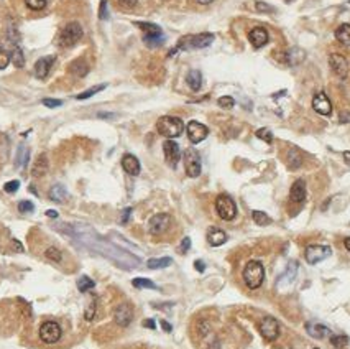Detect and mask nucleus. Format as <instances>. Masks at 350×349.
<instances>
[{
	"mask_svg": "<svg viewBox=\"0 0 350 349\" xmlns=\"http://www.w3.org/2000/svg\"><path fill=\"white\" fill-rule=\"evenodd\" d=\"M66 229H69L68 232L74 238H77V240H81L86 247H89L91 251L97 252L104 257H107L109 260L114 262L115 265L122 267L125 270L128 269H135L140 265V259L128 252L122 251V249L115 247L114 244L107 242L106 239L99 238L95 232L87 226H79V224H73V226H64Z\"/></svg>",
	"mask_w": 350,
	"mask_h": 349,
	"instance_id": "f257e3e1",
	"label": "nucleus"
},
{
	"mask_svg": "<svg viewBox=\"0 0 350 349\" xmlns=\"http://www.w3.org/2000/svg\"><path fill=\"white\" fill-rule=\"evenodd\" d=\"M156 130L158 134L166 137V139H174V137H179L183 134L184 122L179 117H174V115H163V117L158 119Z\"/></svg>",
	"mask_w": 350,
	"mask_h": 349,
	"instance_id": "f03ea898",
	"label": "nucleus"
},
{
	"mask_svg": "<svg viewBox=\"0 0 350 349\" xmlns=\"http://www.w3.org/2000/svg\"><path fill=\"white\" fill-rule=\"evenodd\" d=\"M265 280V269L263 265L258 260H250L247 262L243 269V282L250 290H257L260 288L261 284Z\"/></svg>",
	"mask_w": 350,
	"mask_h": 349,
	"instance_id": "7ed1b4c3",
	"label": "nucleus"
},
{
	"mask_svg": "<svg viewBox=\"0 0 350 349\" xmlns=\"http://www.w3.org/2000/svg\"><path fill=\"white\" fill-rule=\"evenodd\" d=\"M82 35H84V32H82L81 23L71 22L61 28L60 35H58V45L61 48H71L82 38Z\"/></svg>",
	"mask_w": 350,
	"mask_h": 349,
	"instance_id": "20e7f679",
	"label": "nucleus"
},
{
	"mask_svg": "<svg viewBox=\"0 0 350 349\" xmlns=\"http://www.w3.org/2000/svg\"><path fill=\"white\" fill-rule=\"evenodd\" d=\"M214 41V35L212 33H199V35H193V36H184L181 41L178 43V47L169 53V56L174 55L178 49H201V48H207L209 45Z\"/></svg>",
	"mask_w": 350,
	"mask_h": 349,
	"instance_id": "39448f33",
	"label": "nucleus"
},
{
	"mask_svg": "<svg viewBox=\"0 0 350 349\" xmlns=\"http://www.w3.org/2000/svg\"><path fill=\"white\" fill-rule=\"evenodd\" d=\"M137 27L141 28L143 30V41L145 45L150 48H156V47H161V45L165 43V33L161 30L158 25L155 23H145V22H138L135 23Z\"/></svg>",
	"mask_w": 350,
	"mask_h": 349,
	"instance_id": "423d86ee",
	"label": "nucleus"
},
{
	"mask_svg": "<svg viewBox=\"0 0 350 349\" xmlns=\"http://www.w3.org/2000/svg\"><path fill=\"white\" fill-rule=\"evenodd\" d=\"M215 209L220 219L224 221H232L237 216V205L228 194H219L215 199Z\"/></svg>",
	"mask_w": 350,
	"mask_h": 349,
	"instance_id": "0eeeda50",
	"label": "nucleus"
},
{
	"mask_svg": "<svg viewBox=\"0 0 350 349\" xmlns=\"http://www.w3.org/2000/svg\"><path fill=\"white\" fill-rule=\"evenodd\" d=\"M183 160H184V168H186L187 176L198 178L199 174H201L202 163H201V157H199L198 150H194V148H187V150H184Z\"/></svg>",
	"mask_w": 350,
	"mask_h": 349,
	"instance_id": "6e6552de",
	"label": "nucleus"
},
{
	"mask_svg": "<svg viewBox=\"0 0 350 349\" xmlns=\"http://www.w3.org/2000/svg\"><path fill=\"white\" fill-rule=\"evenodd\" d=\"M38 334H40V339L43 343L55 344V343H58L61 339L62 330H61V326L58 325L56 321H45V323H41Z\"/></svg>",
	"mask_w": 350,
	"mask_h": 349,
	"instance_id": "1a4fd4ad",
	"label": "nucleus"
},
{
	"mask_svg": "<svg viewBox=\"0 0 350 349\" xmlns=\"http://www.w3.org/2000/svg\"><path fill=\"white\" fill-rule=\"evenodd\" d=\"M331 255H332V249L329 246H318V244H314V246H307L306 251H304V257H306L307 264L311 265L319 264V262L326 260L327 257Z\"/></svg>",
	"mask_w": 350,
	"mask_h": 349,
	"instance_id": "9d476101",
	"label": "nucleus"
},
{
	"mask_svg": "<svg viewBox=\"0 0 350 349\" xmlns=\"http://www.w3.org/2000/svg\"><path fill=\"white\" fill-rule=\"evenodd\" d=\"M258 330H260V334L263 336L265 339H268V341H274V339L280 336V323H278L276 318L266 317L260 321Z\"/></svg>",
	"mask_w": 350,
	"mask_h": 349,
	"instance_id": "9b49d317",
	"label": "nucleus"
},
{
	"mask_svg": "<svg viewBox=\"0 0 350 349\" xmlns=\"http://www.w3.org/2000/svg\"><path fill=\"white\" fill-rule=\"evenodd\" d=\"M169 226H171V216L166 213H160V214H155L152 219H150L148 231H150V234H153V236H160L168 231Z\"/></svg>",
	"mask_w": 350,
	"mask_h": 349,
	"instance_id": "f8f14e48",
	"label": "nucleus"
},
{
	"mask_svg": "<svg viewBox=\"0 0 350 349\" xmlns=\"http://www.w3.org/2000/svg\"><path fill=\"white\" fill-rule=\"evenodd\" d=\"M186 132L191 143H201L202 140L209 135V128L204 126V124L198 122V120H191L186 126Z\"/></svg>",
	"mask_w": 350,
	"mask_h": 349,
	"instance_id": "ddd939ff",
	"label": "nucleus"
},
{
	"mask_svg": "<svg viewBox=\"0 0 350 349\" xmlns=\"http://www.w3.org/2000/svg\"><path fill=\"white\" fill-rule=\"evenodd\" d=\"M329 64H331L332 71L339 78L345 79V78L349 76V61L345 56L339 55V53H332V55L329 56Z\"/></svg>",
	"mask_w": 350,
	"mask_h": 349,
	"instance_id": "4468645a",
	"label": "nucleus"
},
{
	"mask_svg": "<svg viewBox=\"0 0 350 349\" xmlns=\"http://www.w3.org/2000/svg\"><path fill=\"white\" fill-rule=\"evenodd\" d=\"M163 153H165V160L166 163L171 168H174L178 165V161L181 160V150H179V145L174 140H166L163 143Z\"/></svg>",
	"mask_w": 350,
	"mask_h": 349,
	"instance_id": "2eb2a0df",
	"label": "nucleus"
},
{
	"mask_svg": "<svg viewBox=\"0 0 350 349\" xmlns=\"http://www.w3.org/2000/svg\"><path fill=\"white\" fill-rule=\"evenodd\" d=\"M114 319L119 326L127 328L133 319V308L128 305V303H122V305H119L114 311Z\"/></svg>",
	"mask_w": 350,
	"mask_h": 349,
	"instance_id": "dca6fc26",
	"label": "nucleus"
},
{
	"mask_svg": "<svg viewBox=\"0 0 350 349\" xmlns=\"http://www.w3.org/2000/svg\"><path fill=\"white\" fill-rule=\"evenodd\" d=\"M268 40H270V35L263 27H255L248 32V41L252 43V47L255 49L263 48L265 45L268 43Z\"/></svg>",
	"mask_w": 350,
	"mask_h": 349,
	"instance_id": "f3484780",
	"label": "nucleus"
},
{
	"mask_svg": "<svg viewBox=\"0 0 350 349\" xmlns=\"http://www.w3.org/2000/svg\"><path fill=\"white\" fill-rule=\"evenodd\" d=\"M312 109L320 115H331L332 114V104L329 101L326 93H318L312 97Z\"/></svg>",
	"mask_w": 350,
	"mask_h": 349,
	"instance_id": "a211bd4d",
	"label": "nucleus"
},
{
	"mask_svg": "<svg viewBox=\"0 0 350 349\" xmlns=\"http://www.w3.org/2000/svg\"><path fill=\"white\" fill-rule=\"evenodd\" d=\"M55 60H56L55 56H43V58H40V60L36 61V64H35V76L40 78V79H45V78L49 74V71H51Z\"/></svg>",
	"mask_w": 350,
	"mask_h": 349,
	"instance_id": "6ab92c4d",
	"label": "nucleus"
},
{
	"mask_svg": "<svg viewBox=\"0 0 350 349\" xmlns=\"http://www.w3.org/2000/svg\"><path fill=\"white\" fill-rule=\"evenodd\" d=\"M122 168L125 170V173L132 174V176H137V174H140V161L137 159L135 155H132V153H125L122 157Z\"/></svg>",
	"mask_w": 350,
	"mask_h": 349,
	"instance_id": "aec40b11",
	"label": "nucleus"
},
{
	"mask_svg": "<svg viewBox=\"0 0 350 349\" xmlns=\"http://www.w3.org/2000/svg\"><path fill=\"white\" fill-rule=\"evenodd\" d=\"M306 196H307V190H306V183L304 180H298L293 183V186H291V191H289V198L293 203H304L306 201Z\"/></svg>",
	"mask_w": 350,
	"mask_h": 349,
	"instance_id": "412c9836",
	"label": "nucleus"
},
{
	"mask_svg": "<svg viewBox=\"0 0 350 349\" xmlns=\"http://www.w3.org/2000/svg\"><path fill=\"white\" fill-rule=\"evenodd\" d=\"M304 328H306V331L309 333V336H312V338H316V339H324V338H327V336L332 334L331 330H329L327 326L320 325V323L311 321V323H306Z\"/></svg>",
	"mask_w": 350,
	"mask_h": 349,
	"instance_id": "4be33fe9",
	"label": "nucleus"
},
{
	"mask_svg": "<svg viewBox=\"0 0 350 349\" xmlns=\"http://www.w3.org/2000/svg\"><path fill=\"white\" fill-rule=\"evenodd\" d=\"M207 242H209L212 247H219L227 242V234L222 229H219V227H211V229L207 231Z\"/></svg>",
	"mask_w": 350,
	"mask_h": 349,
	"instance_id": "5701e85b",
	"label": "nucleus"
},
{
	"mask_svg": "<svg viewBox=\"0 0 350 349\" xmlns=\"http://www.w3.org/2000/svg\"><path fill=\"white\" fill-rule=\"evenodd\" d=\"M49 168V161H48V157L45 155V153H41V155L36 159L35 165H33V170H31V174L35 178H41L45 176Z\"/></svg>",
	"mask_w": 350,
	"mask_h": 349,
	"instance_id": "b1692460",
	"label": "nucleus"
},
{
	"mask_svg": "<svg viewBox=\"0 0 350 349\" xmlns=\"http://www.w3.org/2000/svg\"><path fill=\"white\" fill-rule=\"evenodd\" d=\"M68 71L73 74L74 78H84L87 73H89V64H87L86 60H76L69 64Z\"/></svg>",
	"mask_w": 350,
	"mask_h": 349,
	"instance_id": "393cba45",
	"label": "nucleus"
},
{
	"mask_svg": "<svg viewBox=\"0 0 350 349\" xmlns=\"http://www.w3.org/2000/svg\"><path fill=\"white\" fill-rule=\"evenodd\" d=\"M286 61H288L289 66H296V64H301L304 60H306V53L299 48H293L289 51H286Z\"/></svg>",
	"mask_w": 350,
	"mask_h": 349,
	"instance_id": "a878e982",
	"label": "nucleus"
},
{
	"mask_svg": "<svg viewBox=\"0 0 350 349\" xmlns=\"http://www.w3.org/2000/svg\"><path fill=\"white\" fill-rule=\"evenodd\" d=\"M187 84L193 91H199L202 86V74L199 69H191L189 73H187V78H186Z\"/></svg>",
	"mask_w": 350,
	"mask_h": 349,
	"instance_id": "bb28decb",
	"label": "nucleus"
},
{
	"mask_svg": "<svg viewBox=\"0 0 350 349\" xmlns=\"http://www.w3.org/2000/svg\"><path fill=\"white\" fill-rule=\"evenodd\" d=\"M335 40L339 41V43L345 45V47H350V25L349 23H344L337 28L335 30Z\"/></svg>",
	"mask_w": 350,
	"mask_h": 349,
	"instance_id": "cd10ccee",
	"label": "nucleus"
},
{
	"mask_svg": "<svg viewBox=\"0 0 350 349\" xmlns=\"http://www.w3.org/2000/svg\"><path fill=\"white\" fill-rule=\"evenodd\" d=\"M66 198H68V191L62 185H55L51 190H49V199L55 203H62L66 201Z\"/></svg>",
	"mask_w": 350,
	"mask_h": 349,
	"instance_id": "c85d7f7f",
	"label": "nucleus"
},
{
	"mask_svg": "<svg viewBox=\"0 0 350 349\" xmlns=\"http://www.w3.org/2000/svg\"><path fill=\"white\" fill-rule=\"evenodd\" d=\"M286 163H288V167L291 170L299 168V167H301V163H303L301 153H299L298 150H294V148H291V150L288 152V157H286Z\"/></svg>",
	"mask_w": 350,
	"mask_h": 349,
	"instance_id": "c756f323",
	"label": "nucleus"
},
{
	"mask_svg": "<svg viewBox=\"0 0 350 349\" xmlns=\"http://www.w3.org/2000/svg\"><path fill=\"white\" fill-rule=\"evenodd\" d=\"M171 264H173L171 257H160V259H150V260L147 262V267L152 269V270H156V269L169 267Z\"/></svg>",
	"mask_w": 350,
	"mask_h": 349,
	"instance_id": "7c9ffc66",
	"label": "nucleus"
},
{
	"mask_svg": "<svg viewBox=\"0 0 350 349\" xmlns=\"http://www.w3.org/2000/svg\"><path fill=\"white\" fill-rule=\"evenodd\" d=\"M94 286H95V282H94L91 277H87V275H82V277L77 280V288H79V292H82V293H86V292H89V290H92Z\"/></svg>",
	"mask_w": 350,
	"mask_h": 349,
	"instance_id": "2f4dec72",
	"label": "nucleus"
},
{
	"mask_svg": "<svg viewBox=\"0 0 350 349\" xmlns=\"http://www.w3.org/2000/svg\"><path fill=\"white\" fill-rule=\"evenodd\" d=\"M10 60L14 61V64L16 66V68H23V64H25V56H23V51L20 49L18 47H14V49H12V53H10Z\"/></svg>",
	"mask_w": 350,
	"mask_h": 349,
	"instance_id": "473e14b6",
	"label": "nucleus"
},
{
	"mask_svg": "<svg viewBox=\"0 0 350 349\" xmlns=\"http://www.w3.org/2000/svg\"><path fill=\"white\" fill-rule=\"evenodd\" d=\"M132 285L135 286V288H148V290H158V286L153 284L152 280H148V278H133L132 280Z\"/></svg>",
	"mask_w": 350,
	"mask_h": 349,
	"instance_id": "72a5a7b5",
	"label": "nucleus"
},
{
	"mask_svg": "<svg viewBox=\"0 0 350 349\" xmlns=\"http://www.w3.org/2000/svg\"><path fill=\"white\" fill-rule=\"evenodd\" d=\"M107 87V84H99V86H94V87H91V89H87L86 93H81V94H77L76 95V99H79V101H84V99H89V97H92L94 94H97V93H101V91H104Z\"/></svg>",
	"mask_w": 350,
	"mask_h": 349,
	"instance_id": "f704fd0d",
	"label": "nucleus"
},
{
	"mask_svg": "<svg viewBox=\"0 0 350 349\" xmlns=\"http://www.w3.org/2000/svg\"><path fill=\"white\" fill-rule=\"evenodd\" d=\"M252 218H253V221L258 224V226H268V224L272 222L270 216L266 214V213H263V211H253Z\"/></svg>",
	"mask_w": 350,
	"mask_h": 349,
	"instance_id": "c9c22d12",
	"label": "nucleus"
},
{
	"mask_svg": "<svg viewBox=\"0 0 350 349\" xmlns=\"http://www.w3.org/2000/svg\"><path fill=\"white\" fill-rule=\"evenodd\" d=\"M45 257H46L48 260H53V262H61L62 260V252L60 251L58 247H48L46 252H45Z\"/></svg>",
	"mask_w": 350,
	"mask_h": 349,
	"instance_id": "e433bc0d",
	"label": "nucleus"
},
{
	"mask_svg": "<svg viewBox=\"0 0 350 349\" xmlns=\"http://www.w3.org/2000/svg\"><path fill=\"white\" fill-rule=\"evenodd\" d=\"M331 343H332V346L337 349H344L349 344V338L344 334H335V336H331Z\"/></svg>",
	"mask_w": 350,
	"mask_h": 349,
	"instance_id": "4c0bfd02",
	"label": "nucleus"
},
{
	"mask_svg": "<svg viewBox=\"0 0 350 349\" xmlns=\"http://www.w3.org/2000/svg\"><path fill=\"white\" fill-rule=\"evenodd\" d=\"M25 3H27V7L30 8V10L40 12V10H43V8L46 7L48 0H25Z\"/></svg>",
	"mask_w": 350,
	"mask_h": 349,
	"instance_id": "58836bf2",
	"label": "nucleus"
},
{
	"mask_svg": "<svg viewBox=\"0 0 350 349\" xmlns=\"http://www.w3.org/2000/svg\"><path fill=\"white\" fill-rule=\"evenodd\" d=\"M27 161H28V150L25 148V145H20L18 153H16V165L22 167V165H27Z\"/></svg>",
	"mask_w": 350,
	"mask_h": 349,
	"instance_id": "ea45409f",
	"label": "nucleus"
},
{
	"mask_svg": "<svg viewBox=\"0 0 350 349\" xmlns=\"http://www.w3.org/2000/svg\"><path fill=\"white\" fill-rule=\"evenodd\" d=\"M257 137H258V139H261V140H263V142H266V143H272V142H273V134L270 132V128H266V127L258 128V130H257Z\"/></svg>",
	"mask_w": 350,
	"mask_h": 349,
	"instance_id": "a19ab883",
	"label": "nucleus"
},
{
	"mask_svg": "<svg viewBox=\"0 0 350 349\" xmlns=\"http://www.w3.org/2000/svg\"><path fill=\"white\" fill-rule=\"evenodd\" d=\"M95 311H97V301L92 300L89 305H87L86 313H84V318L87 319V321H92L94 317H95Z\"/></svg>",
	"mask_w": 350,
	"mask_h": 349,
	"instance_id": "79ce46f5",
	"label": "nucleus"
},
{
	"mask_svg": "<svg viewBox=\"0 0 350 349\" xmlns=\"http://www.w3.org/2000/svg\"><path fill=\"white\" fill-rule=\"evenodd\" d=\"M217 104L220 107H224V109H232L235 101H233V97H230V95H222V97H219Z\"/></svg>",
	"mask_w": 350,
	"mask_h": 349,
	"instance_id": "37998d69",
	"label": "nucleus"
},
{
	"mask_svg": "<svg viewBox=\"0 0 350 349\" xmlns=\"http://www.w3.org/2000/svg\"><path fill=\"white\" fill-rule=\"evenodd\" d=\"M33 209H35V206H33L31 201H20V203H18V211H20L22 214L33 213Z\"/></svg>",
	"mask_w": 350,
	"mask_h": 349,
	"instance_id": "c03bdc74",
	"label": "nucleus"
},
{
	"mask_svg": "<svg viewBox=\"0 0 350 349\" xmlns=\"http://www.w3.org/2000/svg\"><path fill=\"white\" fill-rule=\"evenodd\" d=\"M18 188H20L18 180H12L3 185V191H5V193H15V191H18Z\"/></svg>",
	"mask_w": 350,
	"mask_h": 349,
	"instance_id": "a18cd8bd",
	"label": "nucleus"
},
{
	"mask_svg": "<svg viewBox=\"0 0 350 349\" xmlns=\"http://www.w3.org/2000/svg\"><path fill=\"white\" fill-rule=\"evenodd\" d=\"M99 18L107 20L109 18V10H107V0H101V5H99Z\"/></svg>",
	"mask_w": 350,
	"mask_h": 349,
	"instance_id": "49530a36",
	"label": "nucleus"
},
{
	"mask_svg": "<svg viewBox=\"0 0 350 349\" xmlns=\"http://www.w3.org/2000/svg\"><path fill=\"white\" fill-rule=\"evenodd\" d=\"M255 8H257V12H261V14H270V12H274V8L272 5H268V3H265V2H257Z\"/></svg>",
	"mask_w": 350,
	"mask_h": 349,
	"instance_id": "de8ad7c7",
	"label": "nucleus"
},
{
	"mask_svg": "<svg viewBox=\"0 0 350 349\" xmlns=\"http://www.w3.org/2000/svg\"><path fill=\"white\" fill-rule=\"evenodd\" d=\"M296 269H298V264H296V262H289L288 269H286V275L285 277H288L289 280H293V278L296 277Z\"/></svg>",
	"mask_w": 350,
	"mask_h": 349,
	"instance_id": "09e8293b",
	"label": "nucleus"
},
{
	"mask_svg": "<svg viewBox=\"0 0 350 349\" xmlns=\"http://www.w3.org/2000/svg\"><path fill=\"white\" fill-rule=\"evenodd\" d=\"M41 102H43L46 107H51V109L53 107H61L62 106V101H60V99H48L46 97V99H43Z\"/></svg>",
	"mask_w": 350,
	"mask_h": 349,
	"instance_id": "8fccbe9b",
	"label": "nucleus"
},
{
	"mask_svg": "<svg viewBox=\"0 0 350 349\" xmlns=\"http://www.w3.org/2000/svg\"><path fill=\"white\" fill-rule=\"evenodd\" d=\"M8 61H10V55H8V53H5L2 48H0V69L5 68V66L8 64Z\"/></svg>",
	"mask_w": 350,
	"mask_h": 349,
	"instance_id": "3c124183",
	"label": "nucleus"
},
{
	"mask_svg": "<svg viewBox=\"0 0 350 349\" xmlns=\"http://www.w3.org/2000/svg\"><path fill=\"white\" fill-rule=\"evenodd\" d=\"M117 2L122 8H133L138 3V0H117Z\"/></svg>",
	"mask_w": 350,
	"mask_h": 349,
	"instance_id": "603ef678",
	"label": "nucleus"
},
{
	"mask_svg": "<svg viewBox=\"0 0 350 349\" xmlns=\"http://www.w3.org/2000/svg\"><path fill=\"white\" fill-rule=\"evenodd\" d=\"M189 247H191V239L184 238V239H183V242H181V246H179V252H181V254H186V252L189 251Z\"/></svg>",
	"mask_w": 350,
	"mask_h": 349,
	"instance_id": "864d4df0",
	"label": "nucleus"
},
{
	"mask_svg": "<svg viewBox=\"0 0 350 349\" xmlns=\"http://www.w3.org/2000/svg\"><path fill=\"white\" fill-rule=\"evenodd\" d=\"M130 214H132V207H127V209L122 213V218H120V224H127L128 219H130Z\"/></svg>",
	"mask_w": 350,
	"mask_h": 349,
	"instance_id": "5fc2aeb1",
	"label": "nucleus"
},
{
	"mask_svg": "<svg viewBox=\"0 0 350 349\" xmlns=\"http://www.w3.org/2000/svg\"><path fill=\"white\" fill-rule=\"evenodd\" d=\"M194 267L198 269V272H204V269H206V264H204L202 260H196V262H194Z\"/></svg>",
	"mask_w": 350,
	"mask_h": 349,
	"instance_id": "6e6d98bb",
	"label": "nucleus"
},
{
	"mask_svg": "<svg viewBox=\"0 0 350 349\" xmlns=\"http://www.w3.org/2000/svg\"><path fill=\"white\" fill-rule=\"evenodd\" d=\"M161 328H163V331H166V333H171V331H173V326L169 325L168 321H165V319L161 321Z\"/></svg>",
	"mask_w": 350,
	"mask_h": 349,
	"instance_id": "4d7b16f0",
	"label": "nucleus"
},
{
	"mask_svg": "<svg viewBox=\"0 0 350 349\" xmlns=\"http://www.w3.org/2000/svg\"><path fill=\"white\" fill-rule=\"evenodd\" d=\"M143 326H145V328H152V330H155V328H156V325H155V321H153V319H145Z\"/></svg>",
	"mask_w": 350,
	"mask_h": 349,
	"instance_id": "13d9d810",
	"label": "nucleus"
},
{
	"mask_svg": "<svg viewBox=\"0 0 350 349\" xmlns=\"http://www.w3.org/2000/svg\"><path fill=\"white\" fill-rule=\"evenodd\" d=\"M12 246H15V251H16V252H23V246L18 242V240H14V242H12Z\"/></svg>",
	"mask_w": 350,
	"mask_h": 349,
	"instance_id": "bf43d9fd",
	"label": "nucleus"
},
{
	"mask_svg": "<svg viewBox=\"0 0 350 349\" xmlns=\"http://www.w3.org/2000/svg\"><path fill=\"white\" fill-rule=\"evenodd\" d=\"M344 160H345V163L350 167V150L349 152H344Z\"/></svg>",
	"mask_w": 350,
	"mask_h": 349,
	"instance_id": "052dcab7",
	"label": "nucleus"
},
{
	"mask_svg": "<svg viewBox=\"0 0 350 349\" xmlns=\"http://www.w3.org/2000/svg\"><path fill=\"white\" fill-rule=\"evenodd\" d=\"M46 216H48V218H53V219H55V218H58V213H56V211H51V209H49V211H46Z\"/></svg>",
	"mask_w": 350,
	"mask_h": 349,
	"instance_id": "680f3d73",
	"label": "nucleus"
},
{
	"mask_svg": "<svg viewBox=\"0 0 350 349\" xmlns=\"http://www.w3.org/2000/svg\"><path fill=\"white\" fill-rule=\"evenodd\" d=\"M198 3H201V5H209V3H212L214 0H196Z\"/></svg>",
	"mask_w": 350,
	"mask_h": 349,
	"instance_id": "e2e57ef3",
	"label": "nucleus"
},
{
	"mask_svg": "<svg viewBox=\"0 0 350 349\" xmlns=\"http://www.w3.org/2000/svg\"><path fill=\"white\" fill-rule=\"evenodd\" d=\"M344 246H345V249H347V251L350 252V238H345V239H344Z\"/></svg>",
	"mask_w": 350,
	"mask_h": 349,
	"instance_id": "0e129e2a",
	"label": "nucleus"
},
{
	"mask_svg": "<svg viewBox=\"0 0 350 349\" xmlns=\"http://www.w3.org/2000/svg\"><path fill=\"white\" fill-rule=\"evenodd\" d=\"M314 349H319V348H314Z\"/></svg>",
	"mask_w": 350,
	"mask_h": 349,
	"instance_id": "69168bd1",
	"label": "nucleus"
}]
</instances>
